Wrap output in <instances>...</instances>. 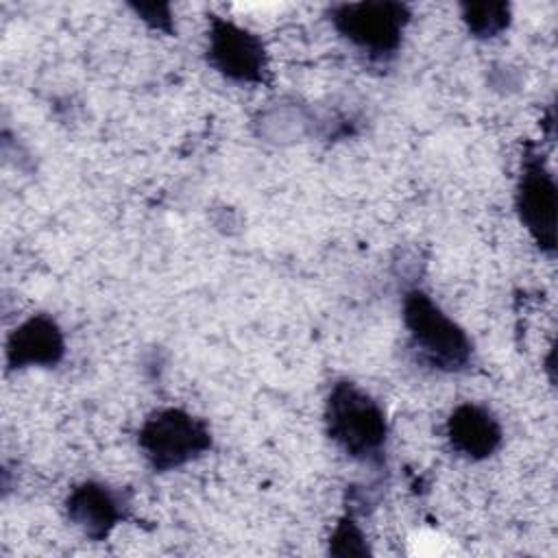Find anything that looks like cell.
Wrapping results in <instances>:
<instances>
[{
	"label": "cell",
	"instance_id": "obj_1",
	"mask_svg": "<svg viewBox=\"0 0 558 558\" xmlns=\"http://www.w3.org/2000/svg\"><path fill=\"white\" fill-rule=\"evenodd\" d=\"M325 427L331 442L349 458L381 464L388 440L384 408L357 384L338 379L325 399Z\"/></svg>",
	"mask_w": 558,
	"mask_h": 558
},
{
	"label": "cell",
	"instance_id": "obj_6",
	"mask_svg": "<svg viewBox=\"0 0 558 558\" xmlns=\"http://www.w3.org/2000/svg\"><path fill=\"white\" fill-rule=\"evenodd\" d=\"M207 63L225 78L242 85H264L270 81L268 52L259 35L233 20L209 15Z\"/></svg>",
	"mask_w": 558,
	"mask_h": 558
},
{
	"label": "cell",
	"instance_id": "obj_8",
	"mask_svg": "<svg viewBox=\"0 0 558 558\" xmlns=\"http://www.w3.org/2000/svg\"><path fill=\"white\" fill-rule=\"evenodd\" d=\"M124 497L100 482H83L65 499L68 519L92 541H105L124 519Z\"/></svg>",
	"mask_w": 558,
	"mask_h": 558
},
{
	"label": "cell",
	"instance_id": "obj_9",
	"mask_svg": "<svg viewBox=\"0 0 558 558\" xmlns=\"http://www.w3.org/2000/svg\"><path fill=\"white\" fill-rule=\"evenodd\" d=\"M447 438L453 451L469 460L490 458L504 440V429L497 416L473 401L460 403L447 418Z\"/></svg>",
	"mask_w": 558,
	"mask_h": 558
},
{
	"label": "cell",
	"instance_id": "obj_11",
	"mask_svg": "<svg viewBox=\"0 0 558 558\" xmlns=\"http://www.w3.org/2000/svg\"><path fill=\"white\" fill-rule=\"evenodd\" d=\"M329 554L333 556H366V538L351 514L342 517L329 538Z\"/></svg>",
	"mask_w": 558,
	"mask_h": 558
},
{
	"label": "cell",
	"instance_id": "obj_4",
	"mask_svg": "<svg viewBox=\"0 0 558 558\" xmlns=\"http://www.w3.org/2000/svg\"><path fill=\"white\" fill-rule=\"evenodd\" d=\"M137 445L153 471L166 473L190 464L211 449L209 425L181 408L150 412L140 432Z\"/></svg>",
	"mask_w": 558,
	"mask_h": 558
},
{
	"label": "cell",
	"instance_id": "obj_7",
	"mask_svg": "<svg viewBox=\"0 0 558 558\" xmlns=\"http://www.w3.org/2000/svg\"><path fill=\"white\" fill-rule=\"evenodd\" d=\"M7 366L52 368L65 355V336L59 323L48 314H35L20 323L7 338Z\"/></svg>",
	"mask_w": 558,
	"mask_h": 558
},
{
	"label": "cell",
	"instance_id": "obj_10",
	"mask_svg": "<svg viewBox=\"0 0 558 558\" xmlns=\"http://www.w3.org/2000/svg\"><path fill=\"white\" fill-rule=\"evenodd\" d=\"M460 17L473 37L493 39L510 26L512 11L508 2H464Z\"/></svg>",
	"mask_w": 558,
	"mask_h": 558
},
{
	"label": "cell",
	"instance_id": "obj_5",
	"mask_svg": "<svg viewBox=\"0 0 558 558\" xmlns=\"http://www.w3.org/2000/svg\"><path fill=\"white\" fill-rule=\"evenodd\" d=\"M514 207L521 225L536 242V246L543 253L554 255L558 190L543 153L534 146H527L521 157V172L514 190Z\"/></svg>",
	"mask_w": 558,
	"mask_h": 558
},
{
	"label": "cell",
	"instance_id": "obj_3",
	"mask_svg": "<svg viewBox=\"0 0 558 558\" xmlns=\"http://www.w3.org/2000/svg\"><path fill=\"white\" fill-rule=\"evenodd\" d=\"M333 31L371 59L386 61L397 54L410 24V7L397 0L340 2L329 11Z\"/></svg>",
	"mask_w": 558,
	"mask_h": 558
},
{
	"label": "cell",
	"instance_id": "obj_12",
	"mask_svg": "<svg viewBox=\"0 0 558 558\" xmlns=\"http://www.w3.org/2000/svg\"><path fill=\"white\" fill-rule=\"evenodd\" d=\"M129 7H131V9L135 11V15H137L140 20H144L150 28L161 31V33H166V35H172L174 24H172L170 4H157V2H153V4H129Z\"/></svg>",
	"mask_w": 558,
	"mask_h": 558
},
{
	"label": "cell",
	"instance_id": "obj_2",
	"mask_svg": "<svg viewBox=\"0 0 558 558\" xmlns=\"http://www.w3.org/2000/svg\"><path fill=\"white\" fill-rule=\"evenodd\" d=\"M401 316L410 347L423 364L442 373H458L471 364L473 342L469 333L427 292L418 288L408 290L403 294Z\"/></svg>",
	"mask_w": 558,
	"mask_h": 558
}]
</instances>
